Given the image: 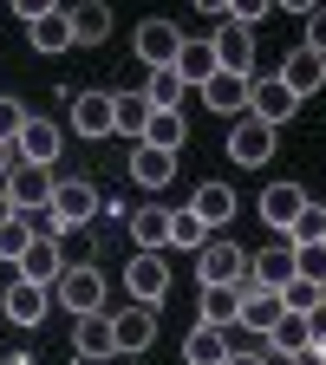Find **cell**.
<instances>
[{
  "label": "cell",
  "mask_w": 326,
  "mask_h": 365,
  "mask_svg": "<svg viewBox=\"0 0 326 365\" xmlns=\"http://www.w3.org/2000/svg\"><path fill=\"white\" fill-rule=\"evenodd\" d=\"M228 352H235L228 327H203V319H196V327H190V339H183V359H190V365H222Z\"/></svg>",
  "instance_id": "7402d4cb"
},
{
  "label": "cell",
  "mask_w": 326,
  "mask_h": 365,
  "mask_svg": "<svg viewBox=\"0 0 326 365\" xmlns=\"http://www.w3.org/2000/svg\"><path fill=\"white\" fill-rule=\"evenodd\" d=\"M203 242H209V228L190 215V202H183V209H170V248H190V255H196Z\"/></svg>",
  "instance_id": "836d02e7"
},
{
  "label": "cell",
  "mask_w": 326,
  "mask_h": 365,
  "mask_svg": "<svg viewBox=\"0 0 326 365\" xmlns=\"http://www.w3.org/2000/svg\"><path fill=\"white\" fill-rule=\"evenodd\" d=\"M320 248H326V235H320Z\"/></svg>",
  "instance_id": "681fc988"
},
{
  "label": "cell",
  "mask_w": 326,
  "mask_h": 365,
  "mask_svg": "<svg viewBox=\"0 0 326 365\" xmlns=\"http://www.w3.org/2000/svg\"><path fill=\"white\" fill-rule=\"evenodd\" d=\"M7 170H14V144H0V182H7Z\"/></svg>",
  "instance_id": "ee69618b"
},
{
  "label": "cell",
  "mask_w": 326,
  "mask_h": 365,
  "mask_svg": "<svg viewBox=\"0 0 326 365\" xmlns=\"http://www.w3.org/2000/svg\"><path fill=\"white\" fill-rule=\"evenodd\" d=\"M14 163H46L53 170L59 163V124L53 118H26L20 137H14Z\"/></svg>",
  "instance_id": "ba28073f"
},
{
  "label": "cell",
  "mask_w": 326,
  "mask_h": 365,
  "mask_svg": "<svg viewBox=\"0 0 326 365\" xmlns=\"http://www.w3.org/2000/svg\"><path fill=\"white\" fill-rule=\"evenodd\" d=\"M131 176L144 182V190H163V182L176 176V157L170 150H151V144H131Z\"/></svg>",
  "instance_id": "83f0119b"
},
{
  "label": "cell",
  "mask_w": 326,
  "mask_h": 365,
  "mask_svg": "<svg viewBox=\"0 0 326 365\" xmlns=\"http://www.w3.org/2000/svg\"><path fill=\"white\" fill-rule=\"evenodd\" d=\"M261 14H274V0H228V14H222V20H235V26H255Z\"/></svg>",
  "instance_id": "f35d334b"
},
{
  "label": "cell",
  "mask_w": 326,
  "mask_h": 365,
  "mask_svg": "<svg viewBox=\"0 0 326 365\" xmlns=\"http://www.w3.org/2000/svg\"><path fill=\"white\" fill-rule=\"evenodd\" d=\"M248 85H255V78H242V72H209L196 91H203V105H209V111L242 118V111H248Z\"/></svg>",
  "instance_id": "5bb4252c"
},
{
  "label": "cell",
  "mask_w": 326,
  "mask_h": 365,
  "mask_svg": "<svg viewBox=\"0 0 326 365\" xmlns=\"http://www.w3.org/2000/svg\"><path fill=\"white\" fill-rule=\"evenodd\" d=\"M287 281H294V242H274V248H261L248 261V281L242 287H274V294H281Z\"/></svg>",
  "instance_id": "7c38bea8"
},
{
  "label": "cell",
  "mask_w": 326,
  "mask_h": 365,
  "mask_svg": "<svg viewBox=\"0 0 326 365\" xmlns=\"http://www.w3.org/2000/svg\"><path fill=\"white\" fill-rule=\"evenodd\" d=\"M7 215H14V202H7V190H0V222H7Z\"/></svg>",
  "instance_id": "bcb514c9"
},
{
  "label": "cell",
  "mask_w": 326,
  "mask_h": 365,
  "mask_svg": "<svg viewBox=\"0 0 326 365\" xmlns=\"http://www.w3.org/2000/svg\"><path fill=\"white\" fill-rule=\"evenodd\" d=\"M0 307H7V319H14V327H39V319H46V307H53V294H46L39 281H14Z\"/></svg>",
  "instance_id": "44dd1931"
},
{
  "label": "cell",
  "mask_w": 326,
  "mask_h": 365,
  "mask_svg": "<svg viewBox=\"0 0 326 365\" xmlns=\"http://www.w3.org/2000/svg\"><path fill=\"white\" fill-rule=\"evenodd\" d=\"M46 209L59 215V228H85V222H91V209H98V190H91V182H53Z\"/></svg>",
  "instance_id": "30bf717a"
},
{
  "label": "cell",
  "mask_w": 326,
  "mask_h": 365,
  "mask_svg": "<svg viewBox=\"0 0 326 365\" xmlns=\"http://www.w3.org/2000/svg\"><path fill=\"white\" fill-rule=\"evenodd\" d=\"M274 7H287V14H313L320 0H274Z\"/></svg>",
  "instance_id": "7bdbcfd3"
},
{
  "label": "cell",
  "mask_w": 326,
  "mask_h": 365,
  "mask_svg": "<svg viewBox=\"0 0 326 365\" xmlns=\"http://www.w3.org/2000/svg\"><path fill=\"white\" fill-rule=\"evenodd\" d=\"M53 7H59V0H14V14H20V20H26V26H33V20H39V14H53Z\"/></svg>",
  "instance_id": "60d3db41"
},
{
  "label": "cell",
  "mask_w": 326,
  "mask_h": 365,
  "mask_svg": "<svg viewBox=\"0 0 326 365\" xmlns=\"http://www.w3.org/2000/svg\"><path fill=\"white\" fill-rule=\"evenodd\" d=\"M222 365H274V359H261V352H228Z\"/></svg>",
  "instance_id": "b9f144b4"
},
{
  "label": "cell",
  "mask_w": 326,
  "mask_h": 365,
  "mask_svg": "<svg viewBox=\"0 0 326 365\" xmlns=\"http://www.w3.org/2000/svg\"><path fill=\"white\" fill-rule=\"evenodd\" d=\"M33 248V222L26 215H7V222H0V261H20Z\"/></svg>",
  "instance_id": "e575fe53"
},
{
  "label": "cell",
  "mask_w": 326,
  "mask_h": 365,
  "mask_svg": "<svg viewBox=\"0 0 326 365\" xmlns=\"http://www.w3.org/2000/svg\"><path fill=\"white\" fill-rule=\"evenodd\" d=\"M196 281H203V287H242V281H248V255H242L235 242L209 235V242L196 248Z\"/></svg>",
  "instance_id": "6da1fadb"
},
{
  "label": "cell",
  "mask_w": 326,
  "mask_h": 365,
  "mask_svg": "<svg viewBox=\"0 0 326 365\" xmlns=\"http://www.w3.org/2000/svg\"><path fill=\"white\" fill-rule=\"evenodd\" d=\"M209 72H215V53H209V39H196V46L183 39V53H176V78L190 85V91H196V85H203Z\"/></svg>",
  "instance_id": "4dcf8cb0"
},
{
  "label": "cell",
  "mask_w": 326,
  "mask_h": 365,
  "mask_svg": "<svg viewBox=\"0 0 326 365\" xmlns=\"http://www.w3.org/2000/svg\"><path fill=\"white\" fill-rule=\"evenodd\" d=\"M72 346H78V359H85V365L111 359V352H118V333H111V313H78V327H72Z\"/></svg>",
  "instance_id": "9a60e30c"
},
{
  "label": "cell",
  "mask_w": 326,
  "mask_h": 365,
  "mask_svg": "<svg viewBox=\"0 0 326 365\" xmlns=\"http://www.w3.org/2000/svg\"><path fill=\"white\" fill-rule=\"evenodd\" d=\"M20 267V281H39V287H53L59 274H66V255H59V242H46V235H33V248L14 261Z\"/></svg>",
  "instance_id": "d6986e66"
},
{
  "label": "cell",
  "mask_w": 326,
  "mask_h": 365,
  "mask_svg": "<svg viewBox=\"0 0 326 365\" xmlns=\"http://www.w3.org/2000/svg\"><path fill=\"white\" fill-rule=\"evenodd\" d=\"M209 53H215V72H242V78H255V26L222 20V33L209 39Z\"/></svg>",
  "instance_id": "277c9868"
},
{
  "label": "cell",
  "mask_w": 326,
  "mask_h": 365,
  "mask_svg": "<svg viewBox=\"0 0 326 365\" xmlns=\"http://www.w3.org/2000/svg\"><path fill=\"white\" fill-rule=\"evenodd\" d=\"M320 313H326V287H320Z\"/></svg>",
  "instance_id": "c3c4849f"
},
{
  "label": "cell",
  "mask_w": 326,
  "mask_h": 365,
  "mask_svg": "<svg viewBox=\"0 0 326 365\" xmlns=\"http://www.w3.org/2000/svg\"><path fill=\"white\" fill-rule=\"evenodd\" d=\"M268 352L281 359V365L300 359V352H307V319H300V313H281V319H274V333H268Z\"/></svg>",
  "instance_id": "f546056e"
},
{
  "label": "cell",
  "mask_w": 326,
  "mask_h": 365,
  "mask_svg": "<svg viewBox=\"0 0 326 365\" xmlns=\"http://www.w3.org/2000/svg\"><path fill=\"white\" fill-rule=\"evenodd\" d=\"M183 137H190V118H183V111H151V124H144V137H137V144H151V150H170V157H176Z\"/></svg>",
  "instance_id": "f1b7e54d"
},
{
  "label": "cell",
  "mask_w": 326,
  "mask_h": 365,
  "mask_svg": "<svg viewBox=\"0 0 326 365\" xmlns=\"http://www.w3.org/2000/svg\"><path fill=\"white\" fill-rule=\"evenodd\" d=\"M131 46H137V59H144V72H151V66H176V53H183V26H176V20H144Z\"/></svg>",
  "instance_id": "8992f818"
},
{
  "label": "cell",
  "mask_w": 326,
  "mask_h": 365,
  "mask_svg": "<svg viewBox=\"0 0 326 365\" xmlns=\"http://www.w3.org/2000/svg\"><path fill=\"white\" fill-rule=\"evenodd\" d=\"M196 7H203V14H228V0H196Z\"/></svg>",
  "instance_id": "f6af8a7d"
},
{
  "label": "cell",
  "mask_w": 326,
  "mask_h": 365,
  "mask_svg": "<svg viewBox=\"0 0 326 365\" xmlns=\"http://www.w3.org/2000/svg\"><path fill=\"white\" fill-rule=\"evenodd\" d=\"M300 202H307V190H300V182H268V190H261V222L287 242V228H294Z\"/></svg>",
  "instance_id": "8fae6325"
},
{
  "label": "cell",
  "mask_w": 326,
  "mask_h": 365,
  "mask_svg": "<svg viewBox=\"0 0 326 365\" xmlns=\"http://www.w3.org/2000/svg\"><path fill=\"white\" fill-rule=\"evenodd\" d=\"M248 118H261V124L281 130L287 118H300V98H294L281 78H255V85H248Z\"/></svg>",
  "instance_id": "5b68a950"
},
{
  "label": "cell",
  "mask_w": 326,
  "mask_h": 365,
  "mask_svg": "<svg viewBox=\"0 0 326 365\" xmlns=\"http://www.w3.org/2000/svg\"><path fill=\"white\" fill-rule=\"evenodd\" d=\"M294 274H300V281H313V287H326V248H320V242L294 248Z\"/></svg>",
  "instance_id": "8d00e7d4"
},
{
  "label": "cell",
  "mask_w": 326,
  "mask_h": 365,
  "mask_svg": "<svg viewBox=\"0 0 326 365\" xmlns=\"http://www.w3.org/2000/svg\"><path fill=\"white\" fill-rule=\"evenodd\" d=\"M124 287H131L137 307H157V300L170 294V267H163V255H144V248H137V261L124 267Z\"/></svg>",
  "instance_id": "52a82bcc"
},
{
  "label": "cell",
  "mask_w": 326,
  "mask_h": 365,
  "mask_svg": "<svg viewBox=\"0 0 326 365\" xmlns=\"http://www.w3.org/2000/svg\"><path fill=\"white\" fill-rule=\"evenodd\" d=\"M281 313H287V307H281V294H274V287H242V313H235V327L248 319V333H255V339H268Z\"/></svg>",
  "instance_id": "ac0fdd59"
},
{
  "label": "cell",
  "mask_w": 326,
  "mask_h": 365,
  "mask_svg": "<svg viewBox=\"0 0 326 365\" xmlns=\"http://www.w3.org/2000/svg\"><path fill=\"white\" fill-rule=\"evenodd\" d=\"M274 78H281V85L294 91V98H313V91L326 85V59H320V53H307V46H294V53L281 59V72H274Z\"/></svg>",
  "instance_id": "4fadbf2b"
},
{
  "label": "cell",
  "mask_w": 326,
  "mask_h": 365,
  "mask_svg": "<svg viewBox=\"0 0 326 365\" xmlns=\"http://www.w3.org/2000/svg\"><path fill=\"white\" fill-rule=\"evenodd\" d=\"M0 365H33V359H20V352H7V359H0Z\"/></svg>",
  "instance_id": "7dc6e473"
},
{
  "label": "cell",
  "mask_w": 326,
  "mask_h": 365,
  "mask_svg": "<svg viewBox=\"0 0 326 365\" xmlns=\"http://www.w3.org/2000/svg\"><path fill=\"white\" fill-rule=\"evenodd\" d=\"M320 235H326V202H313V196H307V202H300V215H294V228H287V242H294V248H307V242H320Z\"/></svg>",
  "instance_id": "d6a6232c"
},
{
  "label": "cell",
  "mask_w": 326,
  "mask_h": 365,
  "mask_svg": "<svg viewBox=\"0 0 326 365\" xmlns=\"http://www.w3.org/2000/svg\"><path fill=\"white\" fill-rule=\"evenodd\" d=\"M66 20H72V46H98V39L111 33V7H105V0H85V7H66Z\"/></svg>",
  "instance_id": "4316f807"
},
{
  "label": "cell",
  "mask_w": 326,
  "mask_h": 365,
  "mask_svg": "<svg viewBox=\"0 0 326 365\" xmlns=\"http://www.w3.org/2000/svg\"><path fill=\"white\" fill-rule=\"evenodd\" d=\"M228 157L235 163H268L274 157V124H261V118H235V130H228Z\"/></svg>",
  "instance_id": "9c48e42d"
},
{
  "label": "cell",
  "mask_w": 326,
  "mask_h": 365,
  "mask_svg": "<svg viewBox=\"0 0 326 365\" xmlns=\"http://www.w3.org/2000/svg\"><path fill=\"white\" fill-rule=\"evenodd\" d=\"M144 124H151V98H144V91H111V130L137 144Z\"/></svg>",
  "instance_id": "d4e9b609"
},
{
  "label": "cell",
  "mask_w": 326,
  "mask_h": 365,
  "mask_svg": "<svg viewBox=\"0 0 326 365\" xmlns=\"http://www.w3.org/2000/svg\"><path fill=\"white\" fill-rule=\"evenodd\" d=\"M33 111L20 105V98H0V144H14V137H20V124H26Z\"/></svg>",
  "instance_id": "74e56055"
},
{
  "label": "cell",
  "mask_w": 326,
  "mask_h": 365,
  "mask_svg": "<svg viewBox=\"0 0 326 365\" xmlns=\"http://www.w3.org/2000/svg\"><path fill=\"white\" fill-rule=\"evenodd\" d=\"M242 287H203V327H235Z\"/></svg>",
  "instance_id": "1f68e13d"
},
{
  "label": "cell",
  "mask_w": 326,
  "mask_h": 365,
  "mask_svg": "<svg viewBox=\"0 0 326 365\" xmlns=\"http://www.w3.org/2000/svg\"><path fill=\"white\" fill-rule=\"evenodd\" d=\"M111 333H118V352H144L151 339H157V307H124V313H111Z\"/></svg>",
  "instance_id": "2e32d148"
},
{
  "label": "cell",
  "mask_w": 326,
  "mask_h": 365,
  "mask_svg": "<svg viewBox=\"0 0 326 365\" xmlns=\"http://www.w3.org/2000/svg\"><path fill=\"white\" fill-rule=\"evenodd\" d=\"M72 130L78 137H111V91H72Z\"/></svg>",
  "instance_id": "e0dca14e"
},
{
  "label": "cell",
  "mask_w": 326,
  "mask_h": 365,
  "mask_svg": "<svg viewBox=\"0 0 326 365\" xmlns=\"http://www.w3.org/2000/svg\"><path fill=\"white\" fill-rule=\"evenodd\" d=\"M124 228H131V242L144 248V255H157V248H170V209H137V215H124Z\"/></svg>",
  "instance_id": "484cf974"
},
{
  "label": "cell",
  "mask_w": 326,
  "mask_h": 365,
  "mask_svg": "<svg viewBox=\"0 0 326 365\" xmlns=\"http://www.w3.org/2000/svg\"><path fill=\"white\" fill-rule=\"evenodd\" d=\"M307 53H320V59H326V7H313V14H307Z\"/></svg>",
  "instance_id": "ab89813d"
},
{
  "label": "cell",
  "mask_w": 326,
  "mask_h": 365,
  "mask_svg": "<svg viewBox=\"0 0 326 365\" xmlns=\"http://www.w3.org/2000/svg\"><path fill=\"white\" fill-rule=\"evenodd\" d=\"M190 215L203 228H222V222H235V190L228 182H196V196H190Z\"/></svg>",
  "instance_id": "ffe728a7"
},
{
  "label": "cell",
  "mask_w": 326,
  "mask_h": 365,
  "mask_svg": "<svg viewBox=\"0 0 326 365\" xmlns=\"http://www.w3.org/2000/svg\"><path fill=\"white\" fill-rule=\"evenodd\" d=\"M53 287H59V307H66L72 319H78V313H105V274H98V267H66Z\"/></svg>",
  "instance_id": "3957f363"
},
{
  "label": "cell",
  "mask_w": 326,
  "mask_h": 365,
  "mask_svg": "<svg viewBox=\"0 0 326 365\" xmlns=\"http://www.w3.org/2000/svg\"><path fill=\"white\" fill-rule=\"evenodd\" d=\"M53 170L46 163H14L7 170V182H0V190H7V202H14V215H33V209H46V196H53Z\"/></svg>",
  "instance_id": "7a4b0ae2"
},
{
  "label": "cell",
  "mask_w": 326,
  "mask_h": 365,
  "mask_svg": "<svg viewBox=\"0 0 326 365\" xmlns=\"http://www.w3.org/2000/svg\"><path fill=\"white\" fill-rule=\"evenodd\" d=\"M137 91L151 98V111H183V98H190V85L176 78V66H151Z\"/></svg>",
  "instance_id": "cb8c5ba5"
},
{
  "label": "cell",
  "mask_w": 326,
  "mask_h": 365,
  "mask_svg": "<svg viewBox=\"0 0 326 365\" xmlns=\"http://www.w3.org/2000/svg\"><path fill=\"white\" fill-rule=\"evenodd\" d=\"M26 39H33V53H46V59H59V53H72V20H66V7H53V14H39V20L26 26Z\"/></svg>",
  "instance_id": "603a6c76"
},
{
  "label": "cell",
  "mask_w": 326,
  "mask_h": 365,
  "mask_svg": "<svg viewBox=\"0 0 326 365\" xmlns=\"http://www.w3.org/2000/svg\"><path fill=\"white\" fill-rule=\"evenodd\" d=\"M281 307L307 319V313H320V287H313V281H300V274H294V281L281 287Z\"/></svg>",
  "instance_id": "d590c367"
}]
</instances>
